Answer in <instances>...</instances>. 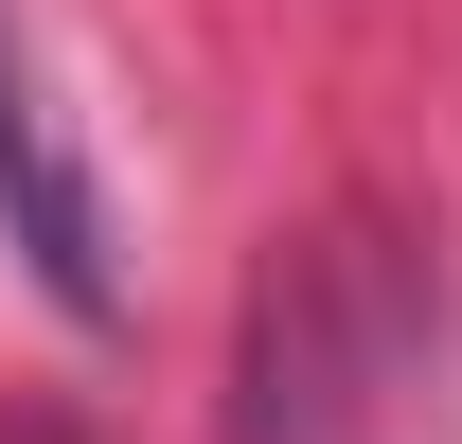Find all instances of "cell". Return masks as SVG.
Masks as SVG:
<instances>
[{"instance_id":"6da1fadb","label":"cell","mask_w":462,"mask_h":444,"mask_svg":"<svg viewBox=\"0 0 462 444\" xmlns=\"http://www.w3.org/2000/svg\"><path fill=\"white\" fill-rule=\"evenodd\" d=\"M0 231H18V267L54 284L71 320H125L107 196H89V161H71V143H54V107H36V71H18V18H0Z\"/></svg>"}]
</instances>
